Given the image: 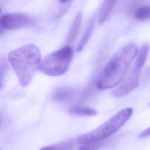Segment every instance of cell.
<instances>
[{
  "label": "cell",
  "mask_w": 150,
  "mask_h": 150,
  "mask_svg": "<svg viewBox=\"0 0 150 150\" xmlns=\"http://www.w3.org/2000/svg\"><path fill=\"white\" fill-rule=\"evenodd\" d=\"M138 51L137 45L131 42L121 47L104 67L97 82V88L110 89L120 84Z\"/></svg>",
  "instance_id": "obj_1"
},
{
  "label": "cell",
  "mask_w": 150,
  "mask_h": 150,
  "mask_svg": "<svg viewBox=\"0 0 150 150\" xmlns=\"http://www.w3.org/2000/svg\"><path fill=\"white\" fill-rule=\"evenodd\" d=\"M8 62L20 84L26 87L30 83L41 62V53L33 44H27L9 53Z\"/></svg>",
  "instance_id": "obj_2"
},
{
  "label": "cell",
  "mask_w": 150,
  "mask_h": 150,
  "mask_svg": "<svg viewBox=\"0 0 150 150\" xmlns=\"http://www.w3.org/2000/svg\"><path fill=\"white\" fill-rule=\"evenodd\" d=\"M132 113L133 109L131 107L119 111L95 129L80 136L77 142L83 145L105 140L121 128L131 118Z\"/></svg>",
  "instance_id": "obj_3"
},
{
  "label": "cell",
  "mask_w": 150,
  "mask_h": 150,
  "mask_svg": "<svg viewBox=\"0 0 150 150\" xmlns=\"http://www.w3.org/2000/svg\"><path fill=\"white\" fill-rule=\"evenodd\" d=\"M73 52L70 46H65L46 56L40 62L38 70L50 76H58L68 70Z\"/></svg>",
  "instance_id": "obj_4"
},
{
  "label": "cell",
  "mask_w": 150,
  "mask_h": 150,
  "mask_svg": "<svg viewBox=\"0 0 150 150\" xmlns=\"http://www.w3.org/2000/svg\"><path fill=\"white\" fill-rule=\"evenodd\" d=\"M149 50V46L148 44L142 45L138 49L129 73L113 91V95L115 97H124L138 86L139 83L141 72L146 62Z\"/></svg>",
  "instance_id": "obj_5"
},
{
  "label": "cell",
  "mask_w": 150,
  "mask_h": 150,
  "mask_svg": "<svg viewBox=\"0 0 150 150\" xmlns=\"http://www.w3.org/2000/svg\"><path fill=\"white\" fill-rule=\"evenodd\" d=\"M30 22V18L23 13H9L0 18V25L4 29L12 30L23 28Z\"/></svg>",
  "instance_id": "obj_6"
},
{
  "label": "cell",
  "mask_w": 150,
  "mask_h": 150,
  "mask_svg": "<svg viewBox=\"0 0 150 150\" xmlns=\"http://www.w3.org/2000/svg\"><path fill=\"white\" fill-rule=\"evenodd\" d=\"M116 2V1L113 0H107L104 1L98 14V23L99 25L103 24L107 21Z\"/></svg>",
  "instance_id": "obj_7"
},
{
  "label": "cell",
  "mask_w": 150,
  "mask_h": 150,
  "mask_svg": "<svg viewBox=\"0 0 150 150\" xmlns=\"http://www.w3.org/2000/svg\"><path fill=\"white\" fill-rule=\"evenodd\" d=\"M82 21V13L79 12L77 13L76 16H75L74 21L72 23L71 26L70 28V31L69 32L67 38V43H70L74 41L76 39L81 26Z\"/></svg>",
  "instance_id": "obj_8"
},
{
  "label": "cell",
  "mask_w": 150,
  "mask_h": 150,
  "mask_svg": "<svg viewBox=\"0 0 150 150\" xmlns=\"http://www.w3.org/2000/svg\"><path fill=\"white\" fill-rule=\"evenodd\" d=\"M94 26V18H92L90 19V22H88L87 28L77 46V47H76L77 52H80L85 47L86 45L88 42L91 36V35L93 32Z\"/></svg>",
  "instance_id": "obj_9"
},
{
  "label": "cell",
  "mask_w": 150,
  "mask_h": 150,
  "mask_svg": "<svg viewBox=\"0 0 150 150\" xmlns=\"http://www.w3.org/2000/svg\"><path fill=\"white\" fill-rule=\"evenodd\" d=\"M75 146L74 141L67 140L57 144L43 147L39 150H73Z\"/></svg>",
  "instance_id": "obj_10"
},
{
  "label": "cell",
  "mask_w": 150,
  "mask_h": 150,
  "mask_svg": "<svg viewBox=\"0 0 150 150\" xmlns=\"http://www.w3.org/2000/svg\"><path fill=\"white\" fill-rule=\"evenodd\" d=\"M69 112L74 115L80 116H93L97 114V111L88 107H73Z\"/></svg>",
  "instance_id": "obj_11"
},
{
  "label": "cell",
  "mask_w": 150,
  "mask_h": 150,
  "mask_svg": "<svg viewBox=\"0 0 150 150\" xmlns=\"http://www.w3.org/2000/svg\"><path fill=\"white\" fill-rule=\"evenodd\" d=\"M134 16L139 21H145L150 19V6H144L138 8L135 11Z\"/></svg>",
  "instance_id": "obj_12"
},
{
  "label": "cell",
  "mask_w": 150,
  "mask_h": 150,
  "mask_svg": "<svg viewBox=\"0 0 150 150\" xmlns=\"http://www.w3.org/2000/svg\"><path fill=\"white\" fill-rule=\"evenodd\" d=\"M105 143H107V142L105 140H104L83 144V145L79 147L78 150H98L101 147H103Z\"/></svg>",
  "instance_id": "obj_13"
},
{
  "label": "cell",
  "mask_w": 150,
  "mask_h": 150,
  "mask_svg": "<svg viewBox=\"0 0 150 150\" xmlns=\"http://www.w3.org/2000/svg\"><path fill=\"white\" fill-rule=\"evenodd\" d=\"M6 62L4 59L0 60V79L5 74L6 70Z\"/></svg>",
  "instance_id": "obj_14"
},
{
  "label": "cell",
  "mask_w": 150,
  "mask_h": 150,
  "mask_svg": "<svg viewBox=\"0 0 150 150\" xmlns=\"http://www.w3.org/2000/svg\"><path fill=\"white\" fill-rule=\"evenodd\" d=\"M68 94H69V92H67V91L62 90L61 91H58L56 93L55 98L58 100H60V99L63 100V98H65Z\"/></svg>",
  "instance_id": "obj_15"
},
{
  "label": "cell",
  "mask_w": 150,
  "mask_h": 150,
  "mask_svg": "<svg viewBox=\"0 0 150 150\" xmlns=\"http://www.w3.org/2000/svg\"><path fill=\"white\" fill-rule=\"evenodd\" d=\"M149 136H150V127L142 131L139 135V138H145Z\"/></svg>",
  "instance_id": "obj_16"
},
{
  "label": "cell",
  "mask_w": 150,
  "mask_h": 150,
  "mask_svg": "<svg viewBox=\"0 0 150 150\" xmlns=\"http://www.w3.org/2000/svg\"><path fill=\"white\" fill-rule=\"evenodd\" d=\"M2 83L0 81V90L2 89Z\"/></svg>",
  "instance_id": "obj_17"
},
{
  "label": "cell",
  "mask_w": 150,
  "mask_h": 150,
  "mask_svg": "<svg viewBox=\"0 0 150 150\" xmlns=\"http://www.w3.org/2000/svg\"><path fill=\"white\" fill-rule=\"evenodd\" d=\"M0 12H1V8H0Z\"/></svg>",
  "instance_id": "obj_18"
},
{
  "label": "cell",
  "mask_w": 150,
  "mask_h": 150,
  "mask_svg": "<svg viewBox=\"0 0 150 150\" xmlns=\"http://www.w3.org/2000/svg\"><path fill=\"white\" fill-rule=\"evenodd\" d=\"M149 105H150V104H149Z\"/></svg>",
  "instance_id": "obj_19"
}]
</instances>
